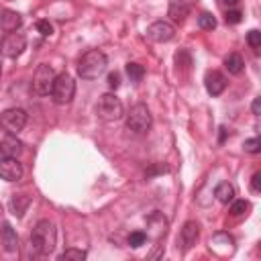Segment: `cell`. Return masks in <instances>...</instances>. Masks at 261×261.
<instances>
[{
    "instance_id": "obj_15",
    "label": "cell",
    "mask_w": 261,
    "mask_h": 261,
    "mask_svg": "<svg viewBox=\"0 0 261 261\" xmlns=\"http://www.w3.org/2000/svg\"><path fill=\"white\" fill-rule=\"evenodd\" d=\"M22 153V143L14 135H6L0 141V155L4 157H18Z\"/></svg>"
},
{
    "instance_id": "obj_25",
    "label": "cell",
    "mask_w": 261,
    "mask_h": 261,
    "mask_svg": "<svg viewBox=\"0 0 261 261\" xmlns=\"http://www.w3.org/2000/svg\"><path fill=\"white\" fill-rule=\"evenodd\" d=\"M224 20H226V24H239L243 20V12L237 8H228L224 12Z\"/></svg>"
},
{
    "instance_id": "obj_28",
    "label": "cell",
    "mask_w": 261,
    "mask_h": 261,
    "mask_svg": "<svg viewBox=\"0 0 261 261\" xmlns=\"http://www.w3.org/2000/svg\"><path fill=\"white\" fill-rule=\"evenodd\" d=\"M247 43L251 45V49H259L261 47V33L257 29H251L247 33Z\"/></svg>"
},
{
    "instance_id": "obj_24",
    "label": "cell",
    "mask_w": 261,
    "mask_h": 261,
    "mask_svg": "<svg viewBox=\"0 0 261 261\" xmlns=\"http://www.w3.org/2000/svg\"><path fill=\"white\" fill-rule=\"evenodd\" d=\"M247 210H249V202L247 200H232V206H230V214L232 216H243Z\"/></svg>"
},
{
    "instance_id": "obj_12",
    "label": "cell",
    "mask_w": 261,
    "mask_h": 261,
    "mask_svg": "<svg viewBox=\"0 0 261 261\" xmlns=\"http://www.w3.org/2000/svg\"><path fill=\"white\" fill-rule=\"evenodd\" d=\"M204 86H206V90H208L210 96H220V94L224 92V88H226V77H224L220 71L212 69V71L206 73Z\"/></svg>"
},
{
    "instance_id": "obj_9",
    "label": "cell",
    "mask_w": 261,
    "mask_h": 261,
    "mask_svg": "<svg viewBox=\"0 0 261 261\" xmlns=\"http://www.w3.org/2000/svg\"><path fill=\"white\" fill-rule=\"evenodd\" d=\"M147 37L155 43H167L175 37V29L167 20H155L153 24L147 27Z\"/></svg>"
},
{
    "instance_id": "obj_5",
    "label": "cell",
    "mask_w": 261,
    "mask_h": 261,
    "mask_svg": "<svg viewBox=\"0 0 261 261\" xmlns=\"http://www.w3.org/2000/svg\"><path fill=\"white\" fill-rule=\"evenodd\" d=\"M151 122L153 118L145 104H135L126 114V128L133 130L135 135H145L151 128Z\"/></svg>"
},
{
    "instance_id": "obj_21",
    "label": "cell",
    "mask_w": 261,
    "mask_h": 261,
    "mask_svg": "<svg viewBox=\"0 0 261 261\" xmlns=\"http://www.w3.org/2000/svg\"><path fill=\"white\" fill-rule=\"evenodd\" d=\"M126 75L133 82H141L143 75H145V67L141 63H126Z\"/></svg>"
},
{
    "instance_id": "obj_27",
    "label": "cell",
    "mask_w": 261,
    "mask_h": 261,
    "mask_svg": "<svg viewBox=\"0 0 261 261\" xmlns=\"http://www.w3.org/2000/svg\"><path fill=\"white\" fill-rule=\"evenodd\" d=\"M243 147H245V151H247V153H253V155H257V153L261 151V139H259V137L247 139Z\"/></svg>"
},
{
    "instance_id": "obj_35",
    "label": "cell",
    "mask_w": 261,
    "mask_h": 261,
    "mask_svg": "<svg viewBox=\"0 0 261 261\" xmlns=\"http://www.w3.org/2000/svg\"><path fill=\"white\" fill-rule=\"evenodd\" d=\"M226 133H228V130H226L224 126H220V137H218V141H220V143H224V141H226Z\"/></svg>"
},
{
    "instance_id": "obj_26",
    "label": "cell",
    "mask_w": 261,
    "mask_h": 261,
    "mask_svg": "<svg viewBox=\"0 0 261 261\" xmlns=\"http://www.w3.org/2000/svg\"><path fill=\"white\" fill-rule=\"evenodd\" d=\"M145 241H147V234L143 230H135V232L128 234V245L135 247V249L141 247V245H145Z\"/></svg>"
},
{
    "instance_id": "obj_29",
    "label": "cell",
    "mask_w": 261,
    "mask_h": 261,
    "mask_svg": "<svg viewBox=\"0 0 261 261\" xmlns=\"http://www.w3.org/2000/svg\"><path fill=\"white\" fill-rule=\"evenodd\" d=\"M37 31L43 35V37H49V35H53V27H51V22L49 20H37Z\"/></svg>"
},
{
    "instance_id": "obj_19",
    "label": "cell",
    "mask_w": 261,
    "mask_h": 261,
    "mask_svg": "<svg viewBox=\"0 0 261 261\" xmlns=\"http://www.w3.org/2000/svg\"><path fill=\"white\" fill-rule=\"evenodd\" d=\"M224 67H226L228 73L239 75V73H243V69H245V61H243V57H241L239 53H230V55L224 57Z\"/></svg>"
},
{
    "instance_id": "obj_6",
    "label": "cell",
    "mask_w": 261,
    "mask_h": 261,
    "mask_svg": "<svg viewBox=\"0 0 261 261\" xmlns=\"http://www.w3.org/2000/svg\"><path fill=\"white\" fill-rule=\"evenodd\" d=\"M55 80V71L49 63H41L33 75V92L37 96H47L51 94V86Z\"/></svg>"
},
{
    "instance_id": "obj_13",
    "label": "cell",
    "mask_w": 261,
    "mask_h": 261,
    "mask_svg": "<svg viewBox=\"0 0 261 261\" xmlns=\"http://www.w3.org/2000/svg\"><path fill=\"white\" fill-rule=\"evenodd\" d=\"M22 24V16L16 10H2L0 12V31L14 33Z\"/></svg>"
},
{
    "instance_id": "obj_33",
    "label": "cell",
    "mask_w": 261,
    "mask_h": 261,
    "mask_svg": "<svg viewBox=\"0 0 261 261\" xmlns=\"http://www.w3.org/2000/svg\"><path fill=\"white\" fill-rule=\"evenodd\" d=\"M165 171V167H161V165H153L151 169H147V177H151V175H155V173H163Z\"/></svg>"
},
{
    "instance_id": "obj_31",
    "label": "cell",
    "mask_w": 261,
    "mask_h": 261,
    "mask_svg": "<svg viewBox=\"0 0 261 261\" xmlns=\"http://www.w3.org/2000/svg\"><path fill=\"white\" fill-rule=\"evenodd\" d=\"M251 190L253 192H261V173L259 171L253 173V177H251Z\"/></svg>"
},
{
    "instance_id": "obj_7",
    "label": "cell",
    "mask_w": 261,
    "mask_h": 261,
    "mask_svg": "<svg viewBox=\"0 0 261 261\" xmlns=\"http://www.w3.org/2000/svg\"><path fill=\"white\" fill-rule=\"evenodd\" d=\"M27 124V112L22 108H8L0 114V128L8 135H16Z\"/></svg>"
},
{
    "instance_id": "obj_32",
    "label": "cell",
    "mask_w": 261,
    "mask_h": 261,
    "mask_svg": "<svg viewBox=\"0 0 261 261\" xmlns=\"http://www.w3.org/2000/svg\"><path fill=\"white\" fill-rule=\"evenodd\" d=\"M251 110H253V114H255V116H259V114H261V98H255V100H253Z\"/></svg>"
},
{
    "instance_id": "obj_8",
    "label": "cell",
    "mask_w": 261,
    "mask_h": 261,
    "mask_svg": "<svg viewBox=\"0 0 261 261\" xmlns=\"http://www.w3.org/2000/svg\"><path fill=\"white\" fill-rule=\"evenodd\" d=\"M24 47H27L24 35H20V33H8V35L2 39V43H0V53H2L4 57L14 59V57H18V55L24 51Z\"/></svg>"
},
{
    "instance_id": "obj_36",
    "label": "cell",
    "mask_w": 261,
    "mask_h": 261,
    "mask_svg": "<svg viewBox=\"0 0 261 261\" xmlns=\"http://www.w3.org/2000/svg\"><path fill=\"white\" fill-rule=\"evenodd\" d=\"M0 73H2V67H0Z\"/></svg>"
},
{
    "instance_id": "obj_3",
    "label": "cell",
    "mask_w": 261,
    "mask_h": 261,
    "mask_svg": "<svg viewBox=\"0 0 261 261\" xmlns=\"http://www.w3.org/2000/svg\"><path fill=\"white\" fill-rule=\"evenodd\" d=\"M96 114L106 120V122H114V120H120L122 114H124V108H122V102L116 94L108 92V94H102L98 104H96Z\"/></svg>"
},
{
    "instance_id": "obj_20",
    "label": "cell",
    "mask_w": 261,
    "mask_h": 261,
    "mask_svg": "<svg viewBox=\"0 0 261 261\" xmlns=\"http://www.w3.org/2000/svg\"><path fill=\"white\" fill-rule=\"evenodd\" d=\"M86 251L84 249H65L61 255H59V261H84L86 259Z\"/></svg>"
},
{
    "instance_id": "obj_14",
    "label": "cell",
    "mask_w": 261,
    "mask_h": 261,
    "mask_svg": "<svg viewBox=\"0 0 261 261\" xmlns=\"http://www.w3.org/2000/svg\"><path fill=\"white\" fill-rule=\"evenodd\" d=\"M0 245H2L4 251H8V253H14V251L18 249V237H16L14 228H12L8 222H4L2 228H0Z\"/></svg>"
},
{
    "instance_id": "obj_23",
    "label": "cell",
    "mask_w": 261,
    "mask_h": 261,
    "mask_svg": "<svg viewBox=\"0 0 261 261\" xmlns=\"http://www.w3.org/2000/svg\"><path fill=\"white\" fill-rule=\"evenodd\" d=\"M175 63H177V67L188 69V67L192 65V57H190V53H188L186 49H179V51L175 53Z\"/></svg>"
},
{
    "instance_id": "obj_4",
    "label": "cell",
    "mask_w": 261,
    "mask_h": 261,
    "mask_svg": "<svg viewBox=\"0 0 261 261\" xmlns=\"http://www.w3.org/2000/svg\"><path fill=\"white\" fill-rule=\"evenodd\" d=\"M75 94V82L69 73H59L51 86V98L55 104H69Z\"/></svg>"
},
{
    "instance_id": "obj_17",
    "label": "cell",
    "mask_w": 261,
    "mask_h": 261,
    "mask_svg": "<svg viewBox=\"0 0 261 261\" xmlns=\"http://www.w3.org/2000/svg\"><path fill=\"white\" fill-rule=\"evenodd\" d=\"M29 204H31V198H29L27 194H14L12 200H10V212H12L16 218H22V214H24L27 208H29Z\"/></svg>"
},
{
    "instance_id": "obj_2",
    "label": "cell",
    "mask_w": 261,
    "mask_h": 261,
    "mask_svg": "<svg viewBox=\"0 0 261 261\" xmlns=\"http://www.w3.org/2000/svg\"><path fill=\"white\" fill-rule=\"evenodd\" d=\"M106 65H108L106 55L102 51H98V49H90L88 53L82 55V59L77 63V73L84 80H96V77H100L104 73Z\"/></svg>"
},
{
    "instance_id": "obj_34",
    "label": "cell",
    "mask_w": 261,
    "mask_h": 261,
    "mask_svg": "<svg viewBox=\"0 0 261 261\" xmlns=\"http://www.w3.org/2000/svg\"><path fill=\"white\" fill-rule=\"evenodd\" d=\"M239 2H241V0H220V4L226 6V8H234Z\"/></svg>"
},
{
    "instance_id": "obj_22",
    "label": "cell",
    "mask_w": 261,
    "mask_h": 261,
    "mask_svg": "<svg viewBox=\"0 0 261 261\" xmlns=\"http://www.w3.org/2000/svg\"><path fill=\"white\" fill-rule=\"evenodd\" d=\"M198 27L204 29V31H212V29L216 27V18H214L210 12H202V14L198 16Z\"/></svg>"
},
{
    "instance_id": "obj_1",
    "label": "cell",
    "mask_w": 261,
    "mask_h": 261,
    "mask_svg": "<svg viewBox=\"0 0 261 261\" xmlns=\"http://www.w3.org/2000/svg\"><path fill=\"white\" fill-rule=\"evenodd\" d=\"M57 241V230L51 220H39L31 232V247L39 255H49L55 249Z\"/></svg>"
},
{
    "instance_id": "obj_18",
    "label": "cell",
    "mask_w": 261,
    "mask_h": 261,
    "mask_svg": "<svg viewBox=\"0 0 261 261\" xmlns=\"http://www.w3.org/2000/svg\"><path fill=\"white\" fill-rule=\"evenodd\" d=\"M214 196H216V200L222 202V204L232 202V200H234V188H232V184L220 181V184L214 188Z\"/></svg>"
},
{
    "instance_id": "obj_10",
    "label": "cell",
    "mask_w": 261,
    "mask_h": 261,
    "mask_svg": "<svg viewBox=\"0 0 261 261\" xmlns=\"http://www.w3.org/2000/svg\"><path fill=\"white\" fill-rule=\"evenodd\" d=\"M0 177L6 181H18L22 177V165L16 157H0Z\"/></svg>"
},
{
    "instance_id": "obj_16",
    "label": "cell",
    "mask_w": 261,
    "mask_h": 261,
    "mask_svg": "<svg viewBox=\"0 0 261 261\" xmlns=\"http://www.w3.org/2000/svg\"><path fill=\"white\" fill-rule=\"evenodd\" d=\"M190 0H169V16L175 22H181L190 14Z\"/></svg>"
},
{
    "instance_id": "obj_11",
    "label": "cell",
    "mask_w": 261,
    "mask_h": 261,
    "mask_svg": "<svg viewBox=\"0 0 261 261\" xmlns=\"http://www.w3.org/2000/svg\"><path fill=\"white\" fill-rule=\"evenodd\" d=\"M200 237V224L194 222V220H188L184 226H181V232H179V243H181V251H188L196 245Z\"/></svg>"
},
{
    "instance_id": "obj_30",
    "label": "cell",
    "mask_w": 261,
    "mask_h": 261,
    "mask_svg": "<svg viewBox=\"0 0 261 261\" xmlns=\"http://www.w3.org/2000/svg\"><path fill=\"white\" fill-rule=\"evenodd\" d=\"M108 86H110V90H116L120 86V73L118 71H110L108 73Z\"/></svg>"
}]
</instances>
